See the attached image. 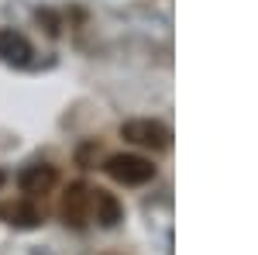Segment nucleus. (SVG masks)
<instances>
[{"instance_id":"f257e3e1","label":"nucleus","mask_w":258,"mask_h":255,"mask_svg":"<svg viewBox=\"0 0 258 255\" xmlns=\"http://www.w3.org/2000/svg\"><path fill=\"white\" fill-rule=\"evenodd\" d=\"M107 176L124 183V186H145L148 179H155V166L152 159L145 156H135V152H117V156L107 159Z\"/></svg>"},{"instance_id":"f03ea898","label":"nucleus","mask_w":258,"mask_h":255,"mask_svg":"<svg viewBox=\"0 0 258 255\" xmlns=\"http://www.w3.org/2000/svg\"><path fill=\"white\" fill-rule=\"evenodd\" d=\"M120 138L138 145V148H152V152H162L169 148L172 141V131L162 124V121H152V118H135V121H124L120 124Z\"/></svg>"},{"instance_id":"7ed1b4c3","label":"nucleus","mask_w":258,"mask_h":255,"mask_svg":"<svg viewBox=\"0 0 258 255\" xmlns=\"http://www.w3.org/2000/svg\"><path fill=\"white\" fill-rule=\"evenodd\" d=\"M59 214L69 228H86L90 221V186L86 183H69L59 200Z\"/></svg>"},{"instance_id":"20e7f679","label":"nucleus","mask_w":258,"mask_h":255,"mask_svg":"<svg viewBox=\"0 0 258 255\" xmlns=\"http://www.w3.org/2000/svg\"><path fill=\"white\" fill-rule=\"evenodd\" d=\"M55 183H59V173H55V166H48V162L24 166L21 176H18V186H21V193L28 196V200H38V196L52 193Z\"/></svg>"},{"instance_id":"39448f33","label":"nucleus","mask_w":258,"mask_h":255,"mask_svg":"<svg viewBox=\"0 0 258 255\" xmlns=\"http://www.w3.org/2000/svg\"><path fill=\"white\" fill-rule=\"evenodd\" d=\"M0 221L11 224V228H38L45 221V214H41V207L35 200L21 196V200H4L0 203Z\"/></svg>"},{"instance_id":"423d86ee","label":"nucleus","mask_w":258,"mask_h":255,"mask_svg":"<svg viewBox=\"0 0 258 255\" xmlns=\"http://www.w3.org/2000/svg\"><path fill=\"white\" fill-rule=\"evenodd\" d=\"M90 214L97 217V224L103 228H114L120 217H124V207H120V200L110 190H90Z\"/></svg>"},{"instance_id":"0eeeda50","label":"nucleus","mask_w":258,"mask_h":255,"mask_svg":"<svg viewBox=\"0 0 258 255\" xmlns=\"http://www.w3.org/2000/svg\"><path fill=\"white\" fill-rule=\"evenodd\" d=\"M31 41L24 38L21 31H11V28H4L0 31V59L11 62V66H28L31 62Z\"/></svg>"},{"instance_id":"6e6552de","label":"nucleus","mask_w":258,"mask_h":255,"mask_svg":"<svg viewBox=\"0 0 258 255\" xmlns=\"http://www.w3.org/2000/svg\"><path fill=\"white\" fill-rule=\"evenodd\" d=\"M0 183H4V173H0Z\"/></svg>"}]
</instances>
